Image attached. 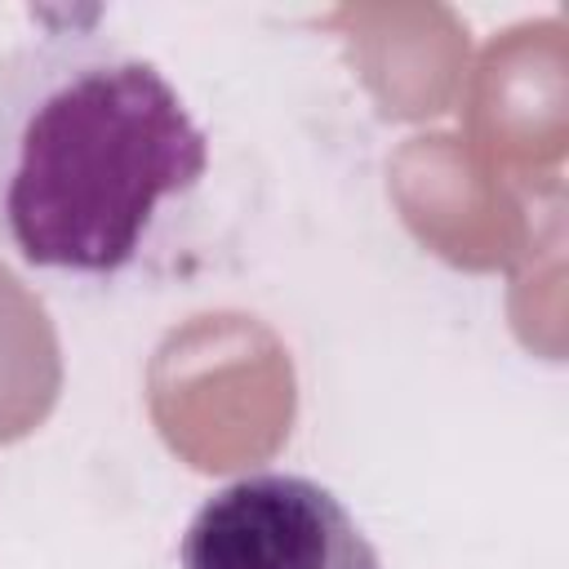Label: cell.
<instances>
[{
    "label": "cell",
    "instance_id": "obj_1",
    "mask_svg": "<svg viewBox=\"0 0 569 569\" xmlns=\"http://www.w3.org/2000/svg\"><path fill=\"white\" fill-rule=\"evenodd\" d=\"M204 169V129L133 49L58 27L0 53V244L27 267L129 271Z\"/></svg>",
    "mask_w": 569,
    "mask_h": 569
},
{
    "label": "cell",
    "instance_id": "obj_2",
    "mask_svg": "<svg viewBox=\"0 0 569 569\" xmlns=\"http://www.w3.org/2000/svg\"><path fill=\"white\" fill-rule=\"evenodd\" d=\"M182 569H382L351 511L307 476H244L187 525Z\"/></svg>",
    "mask_w": 569,
    "mask_h": 569
},
{
    "label": "cell",
    "instance_id": "obj_3",
    "mask_svg": "<svg viewBox=\"0 0 569 569\" xmlns=\"http://www.w3.org/2000/svg\"><path fill=\"white\" fill-rule=\"evenodd\" d=\"M560 22H525L511 27L502 40L489 44V53L476 67L471 80V98H467V124L480 138L485 151L502 156V160H529L538 138V124L560 138V107H538V93H560V49L551 58H542V67H533L538 49L547 44V36ZM551 151V147H547ZM556 156V151H551Z\"/></svg>",
    "mask_w": 569,
    "mask_h": 569
},
{
    "label": "cell",
    "instance_id": "obj_4",
    "mask_svg": "<svg viewBox=\"0 0 569 569\" xmlns=\"http://www.w3.org/2000/svg\"><path fill=\"white\" fill-rule=\"evenodd\" d=\"M62 396V342L44 302L0 262V445L44 427Z\"/></svg>",
    "mask_w": 569,
    "mask_h": 569
}]
</instances>
